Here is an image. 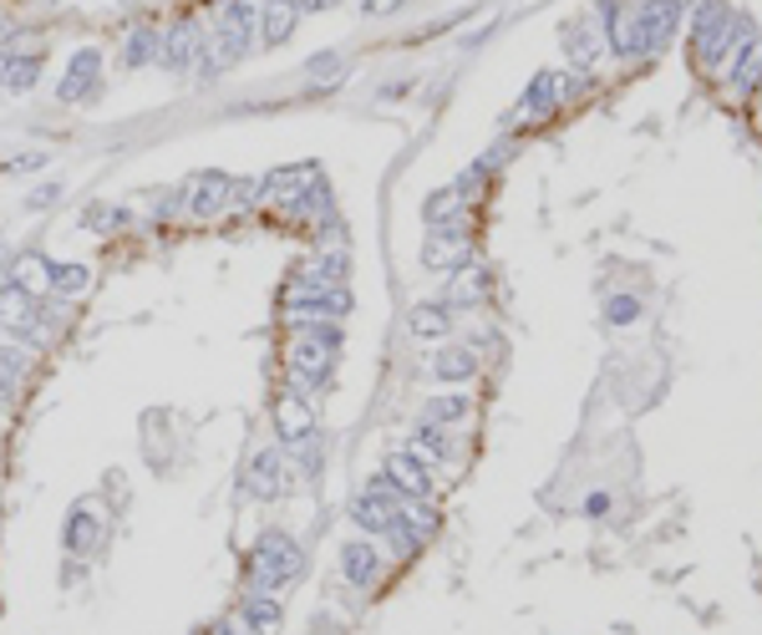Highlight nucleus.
<instances>
[{
	"label": "nucleus",
	"mask_w": 762,
	"mask_h": 635,
	"mask_svg": "<svg viewBox=\"0 0 762 635\" xmlns=\"http://www.w3.org/2000/svg\"><path fill=\"white\" fill-rule=\"evenodd\" d=\"M752 41V21L732 15L727 0H701L692 11V52H697L701 67H722V56L742 52Z\"/></svg>",
	"instance_id": "obj_1"
},
{
	"label": "nucleus",
	"mask_w": 762,
	"mask_h": 635,
	"mask_svg": "<svg viewBox=\"0 0 762 635\" xmlns=\"http://www.w3.org/2000/svg\"><path fill=\"white\" fill-rule=\"evenodd\" d=\"M301 569H305V549L290 534L280 529H264L260 539H254L250 549V565H244V580H250V590H285L290 580H301Z\"/></svg>",
	"instance_id": "obj_2"
},
{
	"label": "nucleus",
	"mask_w": 762,
	"mask_h": 635,
	"mask_svg": "<svg viewBox=\"0 0 762 635\" xmlns=\"http://www.w3.org/2000/svg\"><path fill=\"white\" fill-rule=\"evenodd\" d=\"M311 184H320V168L316 163H295V168H270L254 184V199H264V204H280V209H295V204L305 199V188Z\"/></svg>",
	"instance_id": "obj_3"
},
{
	"label": "nucleus",
	"mask_w": 762,
	"mask_h": 635,
	"mask_svg": "<svg viewBox=\"0 0 762 635\" xmlns=\"http://www.w3.org/2000/svg\"><path fill=\"white\" fill-rule=\"evenodd\" d=\"M396 508H402V493H396L387 478H377V483H371V489L351 503V524L371 539V534H387V529H392V524H396Z\"/></svg>",
	"instance_id": "obj_4"
},
{
	"label": "nucleus",
	"mask_w": 762,
	"mask_h": 635,
	"mask_svg": "<svg viewBox=\"0 0 762 635\" xmlns=\"http://www.w3.org/2000/svg\"><path fill=\"white\" fill-rule=\"evenodd\" d=\"M381 478L392 483L402 499H427L433 493V473H427V463H422L412 448H396L387 452V463H381Z\"/></svg>",
	"instance_id": "obj_5"
},
{
	"label": "nucleus",
	"mask_w": 762,
	"mask_h": 635,
	"mask_svg": "<svg viewBox=\"0 0 762 635\" xmlns=\"http://www.w3.org/2000/svg\"><path fill=\"white\" fill-rule=\"evenodd\" d=\"M36 320V295L21 291L15 280H0V326L15 336H26L31 346L41 341V326H31Z\"/></svg>",
	"instance_id": "obj_6"
},
{
	"label": "nucleus",
	"mask_w": 762,
	"mask_h": 635,
	"mask_svg": "<svg viewBox=\"0 0 762 635\" xmlns=\"http://www.w3.org/2000/svg\"><path fill=\"white\" fill-rule=\"evenodd\" d=\"M198 46H204V26H198L194 15H184L173 31H163V46H159V67L163 72H188L194 67Z\"/></svg>",
	"instance_id": "obj_7"
},
{
	"label": "nucleus",
	"mask_w": 762,
	"mask_h": 635,
	"mask_svg": "<svg viewBox=\"0 0 762 635\" xmlns=\"http://www.w3.org/2000/svg\"><path fill=\"white\" fill-rule=\"evenodd\" d=\"M462 260H468V234H462V225H437L427 234V244H422V265L427 270H458Z\"/></svg>",
	"instance_id": "obj_8"
},
{
	"label": "nucleus",
	"mask_w": 762,
	"mask_h": 635,
	"mask_svg": "<svg viewBox=\"0 0 762 635\" xmlns=\"http://www.w3.org/2000/svg\"><path fill=\"white\" fill-rule=\"evenodd\" d=\"M97 77H102V52H97V46H87V52L72 56V67H66L56 97H62V102H81V97L97 92Z\"/></svg>",
	"instance_id": "obj_9"
},
{
	"label": "nucleus",
	"mask_w": 762,
	"mask_h": 635,
	"mask_svg": "<svg viewBox=\"0 0 762 635\" xmlns=\"http://www.w3.org/2000/svg\"><path fill=\"white\" fill-rule=\"evenodd\" d=\"M275 423H280V437L290 442H311L316 437V412H311V402H305V392H285L275 407Z\"/></svg>",
	"instance_id": "obj_10"
},
{
	"label": "nucleus",
	"mask_w": 762,
	"mask_h": 635,
	"mask_svg": "<svg viewBox=\"0 0 762 635\" xmlns=\"http://www.w3.org/2000/svg\"><path fill=\"white\" fill-rule=\"evenodd\" d=\"M229 194H235V178L229 173H198L194 184H188V214H198V219H209V214H219L224 204H229Z\"/></svg>",
	"instance_id": "obj_11"
},
{
	"label": "nucleus",
	"mask_w": 762,
	"mask_h": 635,
	"mask_svg": "<svg viewBox=\"0 0 762 635\" xmlns=\"http://www.w3.org/2000/svg\"><path fill=\"white\" fill-rule=\"evenodd\" d=\"M244 483H250L254 499H280V489H285V452H280V448H260L250 458Z\"/></svg>",
	"instance_id": "obj_12"
},
{
	"label": "nucleus",
	"mask_w": 762,
	"mask_h": 635,
	"mask_svg": "<svg viewBox=\"0 0 762 635\" xmlns=\"http://www.w3.org/2000/svg\"><path fill=\"white\" fill-rule=\"evenodd\" d=\"M235 621L244 625L250 635H275L280 625V600L270 595V590H244V600H239Z\"/></svg>",
	"instance_id": "obj_13"
},
{
	"label": "nucleus",
	"mask_w": 762,
	"mask_h": 635,
	"mask_svg": "<svg viewBox=\"0 0 762 635\" xmlns=\"http://www.w3.org/2000/svg\"><path fill=\"white\" fill-rule=\"evenodd\" d=\"M219 31L224 36L244 41L254 52V36H260V0H224L219 6Z\"/></svg>",
	"instance_id": "obj_14"
},
{
	"label": "nucleus",
	"mask_w": 762,
	"mask_h": 635,
	"mask_svg": "<svg viewBox=\"0 0 762 635\" xmlns=\"http://www.w3.org/2000/svg\"><path fill=\"white\" fill-rule=\"evenodd\" d=\"M341 574L351 584H361V590H367V584H377L381 580V555H377V544L371 539H351L341 549Z\"/></svg>",
	"instance_id": "obj_15"
},
{
	"label": "nucleus",
	"mask_w": 762,
	"mask_h": 635,
	"mask_svg": "<svg viewBox=\"0 0 762 635\" xmlns=\"http://www.w3.org/2000/svg\"><path fill=\"white\" fill-rule=\"evenodd\" d=\"M635 11H641V21H645L651 52H661L666 36L676 31V21H682V0H635Z\"/></svg>",
	"instance_id": "obj_16"
},
{
	"label": "nucleus",
	"mask_w": 762,
	"mask_h": 635,
	"mask_svg": "<svg viewBox=\"0 0 762 635\" xmlns=\"http://www.w3.org/2000/svg\"><path fill=\"white\" fill-rule=\"evenodd\" d=\"M483 300H488V270L468 265L447 280V295H443L447 310H473V305H483Z\"/></svg>",
	"instance_id": "obj_17"
},
{
	"label": "nucleus",
	"mask_w": 762,
	"mask_h": 635,
	"mask_svg": "<svg viewBox=\"0 0 762 635\" xmlns=\"http://www.w3.org/2000/svg\"><path fill=\"white\" fill-rule=\"evenodd\" d=\"M295 15H301L295 0H260V46H280L295 31Z\"/></svg>",
	"instance_id": "obj_18"
},
{
	"label": "nucleus",
	"mask_w": 762,
	"mask_h": 635,
	"mask_svg": "<svg viewBox=\"0 0 762 635\" xmlns=\"http://www.w3.org/2000/svg\"><path fill=\"white\" fill-rule=\"evenodd\" d=\"M559 107V72H540V77L529 81V92L519 97V112L513 118H544Z\"/></svg>",
	"instance_id": "obj_19"
},
{
	"label": "nucleus",
	"mask_w": 762,
	"mask_h": 635,
	"mask_svg": "<svg viewBox=\"0 0 762 635\" xmlns=\"http://www.w3.org/2000/svg\"><path fill=\"white\" fill-rule=\"evenodd\" d=\"M36 77H41V56L0 52V87H11V92H31Z\"/></svg>",
	"instance_id": "obj_20"
},
{
	"label": "nucleus",
	"mask_w": 762,
	"mask_h": 635,
	"mask_svg": "<svg viewBox=\"0 0 762 635\" xmlns=\"http://www.w3.org/2000/svg\"><path fill=\"white\" fill-rule=\"evenodd\" d=\"M565 52H569V62H575L579 72H590L595 62H600V52H605V36H595L585 21H575V26H565Z\"/></svg>",
	"instance_id": "obj_21"
},
{
	"label": "nucleus",
	"mask_w": 762,
	"mask_h": 635,
	"mask_svg": "<svg viewBox=\"0 0 762 635\" xmlns=\"http://www.w3.org/2000/svg\"><path fill=\"white\" fill-rule=\"evenodd\" d=\"M407 331L422 336V341H447V331H453V310H447L443 300L437 305H417L407 316Z\"/></svg>",
	"instance_id": "obj_22"
},
{
	"label": "nucleus",
	"mask_w": 762,
	"mask_h": 635,
	"mask_svg": "<svg viewBox=\"0 0 762 635\" xmlns=\"http://www.w3.org/2000/svg\"><path fill=\"white\" fill-rule=\"evenodd\" d=\"M97 508H72V514H66V549H72V555H92L97 549Z\"/></svg>",
	"instance_id": "obj_23"
},
{
	"label": "nucleus",
	"mask_w": 762,
	"mask_h": 635,
	"mask_svg": "<svg viewBox=\"0 0 762 635\" xmlns=\"http://www.w3.org/2000/svg\"><path fill=\"white\" fill-rule=\"evenodd\" d=\"M159 46H163L159 26L128 31V41H122V67H148V62H159Z\"/></svg>",
	"instance_id": "obj_24"
},
{
	"label": "nucleus",
	"mask_w": 762,
	"mask_h": 635,
	"mask_svg": "<svg viewBox=\"0 0 762 635\" xmlns=\"http://www.w3.org/2000/svg\"><path fill=\"white\" fill-rule=\"evenodd\" d=\"M433 371L443 376V382H468V376H478V357L473 351H462V346H443L433 357Z\"/></svg>",
	"instance_id": "obj_25"
},
{
	"label": "nucleus",
	"mask_w": 762,
	"mask_h": 635,
	"mask_svg": "<svg viewBox=\"0 0 762 635\" xmlns=\"http://www.w3.org/2000/svg\"><path fill=\"white\" fill-rule=\"evenodd\" d=\"M732 87L737 92H758L762 87V36H752L742 46V56H737V67H732Z\"/></svg>",
	"instance_id": "obj_26"
},
{
	"label": "nucleus",
	"mask_w": 762,
	"mask_h": 635,
	"mask_svg": "<svg viewBox=\"0 0 762 635\" xmlns=\"http://www.w3.org/2000/svg\"><path fill=\"white\" fill-rule=\"evenodd\" d=\"M412 452H417L422 463H447V452H453V437H447V427L422 423L417 437H412Z\"/></svg>",
	"instance_id": "obj_27"
},
{
	"label": "nucleus",
	"mask_w": 762,
	"mask_h": 635,
	"mask_svg": "<svg viewBox=\"0 0 762 635\" xmlns=\"http://www.w3.org/2000/svg\"><path fill=\"white\" fill-rule=\"evenodd\" d=\"M422 219H427V229H437V225H462V199L453 194V188H437L433 199L422 204Z\"/></svg>",
	"instance_id": "obj_28"
},
{
	"label": "nucleus",
	"mask_w": 762,
	"mask_h": 635,
	"mask_svg": "<svg viewBox=\"0 0 762 635\" xmlns=\"http://www.w3.org/2000/svg\"><path fill=\"white\" fill-rule=\"evenodd\" d=\"M6 280H15V285H21V291H46V285H52V265H46V260H36V254H21V260H15V270Z\"/></svg>",
	"instance_id": "obj_29"
},
{
	"label": "nucleus",
	"mask_w": 762,
	"mask_h": 635,
	"mask_svg": "<svg viewBox=\"0 0 762 635\" xmlns=\"http://www.w3.org/2000/svg\"><path fill=\"white\" fill-rule=\"evenodd\" d=\"M468 412H473V402H468V397H437L433 407H427V417H422V423H433V427H458L462 417H468Z\"/></svg>",
	"instance_id": "obj_30"
},
{
	"label": "nucleus",
	"mask_w": 762,
	"mask_h": 635,
	"mask_svg": "<svg viewBox=\"0 0 762 635\" xmlns=\"http://www.w3.org/2000/svg\"><path fill=\"white\" fill-rule=\"evenodd\" d=\"M87 280H92L87 265H52V291H62V295H81Z\"/></svg>",
	"instance_id": "obj_31"
},
{
	"label": "nucleus",
	"mask_w": 762,
	"mask_h": 635,
	"mask_svg": "<svg viewBox=\"0 0 762 635\" xmlns=\"http://www.w3.org/2000/svg\"><path fill=\"white\" fill-rule=\"evenodd\" d=\"M641 310L645 305L635 300V295H610V300H605V320H610V326H635Z\"/></svg>",
	"instance_id": "obj_32"
},
{
	"label": "nucleus",
	"mask_w": 762,
	"mask_h": 635,
	"mask_svg": "<svg viewBox=\"0 0 762 635\" xmlns=\"http://www.w3.org/2000/svg\"><path fill=\"white\" fill-rule=\"evenodd\" d=\"M21 376H26V357H21L15 346H0V382L21 386Z\"/></svg>",
	"instance_id": "obj_33"
},
{
	"label": "nucleus",
	"mask_w": 762,
	"mask_h": 635,
	"mask_svg": "<svg viewBox=\"0 0 762 635\" xmlns=\"http://www.w3.org/2000/svg\"><path fill=\"white\" fill-rule=\"evenodd\" d=\"M305 72H311V81H336V72H341V52H320L305 62Z\"/></svg>",
	"instance_id": "obj_34"
},
{
	"label": "nucleus",
	"mask_w": 762,
	"mask_h": 635,
	"mask_svg": "<svg viewBox=\"0 0 762 635\" xmlns=\"http://www.w3.org/2000/svg\"><path fill=\"white\" fill-rule=\"evenodd\" d=\"M396 6H402V0H361V11L367 15H392Z\"/></svg>",
	"instance_id": "obj_35"
},
{
	"label": "nucleus",
	"mask_w": 762,
	"mask_h": 635,
	"mask_svg": "<svg viewBox=\"0 0 762 635\" xmlns=\"http://www.w3.org/2000/svg\"><path fill=\"white\" fill-rule=\"evenodd\" d=\"M153 214H159V219H173V214H178V204H173V194H163V199L153 204Z\"/></svg>",
	"instance_id": "obj_36"
},
{
	"label": "nucleus",
	"mask_w": 762,
	"mask_h": 635,
	"mask_svg": "<svg viewBox=\"0 0 762 635\" xmlns=\"http://www.w3.org/2000/svg\"><path fill=\"white\" fill-rule=\"evenodd\" d=\"M56 194H62V188H56V184H46V188H36V194H31V204H52Z\"/></svg>",
	"instance_id": "obj_37"
},
{
	"label": "nucleus",
	"mask_w": 762,
	"mask_h": 635,
	"mask_svg": "<svg viewBox=\"0 0 762 635\" xmlns=\"http://www.w3.org/2000/svg\"><path fill=\"white\" fill-rule=\"evenodd\" d=\"M209 635H239V621H214ZM244 635H250V631H244Z\"/></svg>",
	"instance_id": "obj_38"
},
{
	"label": "nucleus",
	"mask_w": 762,
	"mask_h": 635,
	"mask_svg": "<svg viewBox=\"0 0 762 635\" xmlns=\"http://www.w3.org/2000/svg\"><path fill=\"white\" fill-rule=\"evenodd\" d=\"M295 6H301V11H330L336 0H295Z\"/></svg>",
	"instance_id": "obj_39"
},
{
	"label": "nucleus",
	"mask_w": 762,
	"mask_h": 635,
	"mask_svg": "<svg viewBox=\"0 0 762 635\" xmlns=\"http://www.w3.org/2000/svg\"><path fill=\"white\" fill-rule=\"evenodd\" d=\"M585 508H590V514H605V508H610V499H605V493H590V503H585Z\"/></svg>",
	"instance_id": "obj_40"
},
{
	"label": "nucleus",
	"mask_w": 762,
	"mask_h": 635,
	"mask_svg": "<svg viewBox=\"0 0 762 635\" xmlns=\"http://www.w3.org/2000/svg\"><path fill=\"white\" fill-rule=\"evenodd\" d=\"M15 397V386H6V382H0V407H6V402H11Z\"/></svg>",
	"instance_id": "obj_41"
},
{
	"label": "nucleus",
	"mask_w": 762,
	"mask_h": 635,
	"mask_svg": "<svg viewBox=\"0 0 762 635\" xmlns=\"http://www.w3.org/2000/svg\"><path fill=\"white\" fill-rule=\"evenodd\" d=\"M0 265H6V250H0Z\"/></svg>",
	"instance_id": "obj_42"
}]
</instances>
